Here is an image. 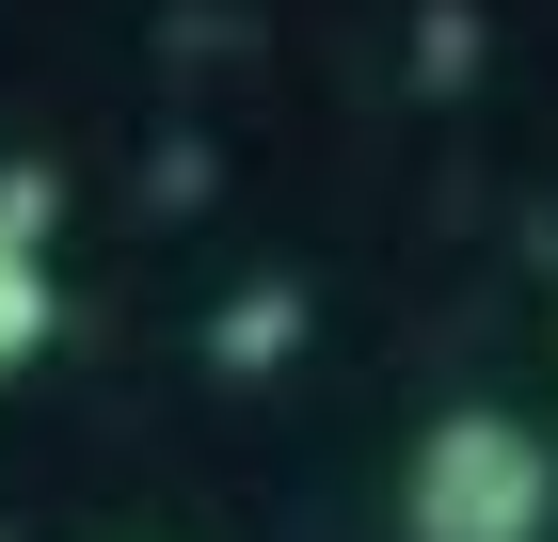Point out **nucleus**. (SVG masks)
Instances as JSON below:
<instances>
[{"label":"nucleus","instance_id":"obj_2","mask_svg":"<svg viewBox=\"0 0 558 542\" xmlns=\"http://www.w3.org/2000/svg\"><path fill=\"white\" fill-rule=\"evenodd\" d=\"M33 224H48V176H16V192H0V368H33V351H48V320H64V288H48Z\"/></svg>","mask_w":558,"mask_h":542},{"label":"nucleus","instance_id":"obj_1","mask_svg":"<svg viewBox=\"0 0 558 542\" xmlns=\"http://www.w3.org/2000/svg\"><path fill=\"white\" fill-rule=\"evenodd\" d=\"M558 527V462L526 415L463 399V415H430L415 462H399V542H543Z\"/></svg>","mask_w":558,"mask_h":542}]
</instances>
